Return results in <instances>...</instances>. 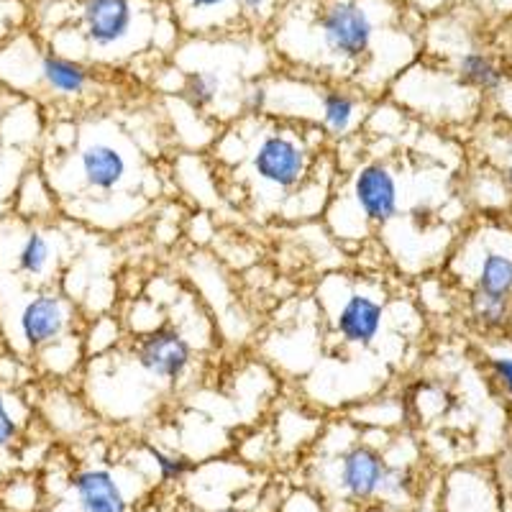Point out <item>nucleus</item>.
<instances>
[{
    "label": "nucleus",
    "instance_id": "f257e3e1",
    "mask_svg": "<svg viewBox=\"0 0 512 512\" xmlns=\"http://www.w3.org/2000/svg\"><path fill=\"white\" fill-rule=\"evenodd\" d=\"M36 164L57 195L59 213L98 231L139 221L159 187L146 146L111 113L77 118L72 144L41 154Z\"/></svg>",
    "mask_w": 512,
    "mask_h": 512
},
{
    "label": "nucleus",
    "instance_id": "f03ea898",
    "mask_svg": "<svg viewBox=\"0 0 512 512\" xmlns=\"http://www.w3.org/2000/svg\"><path fill=\"white\" fill-rule=\"evenodd\" d=\"M218 169L233 177L259 216H280L287 200L313 177L331 141L315 126L269 116H241L213 141Z\"/></svg>",
    "mask_w": 512,
    "mask_h": 512
},
{
    "label": "nucleus",
    "instance_id": "7ed1b4c3",
    "mask_svg": "<svg viewBox=\"0 0 512 512\" xmlns=\"http://www.w3.org/2000/svg\"><path fill=\"white\" fill-rule=\"evenodd\" d=\"M85 315L59 285L26 287L0 277V336L8 351L31 361L59 338L80 333Z\"/></svg>",
    "mask_w": 512,
    "mask_h": 512
},
{
    "label": "nucleus",
    "instance_id": "20e7f679",
    "mask_svg": "<svg viewBox=\"0 0 512 512\" xmlns=\"http://www.w3.org/2000/svg\"><path fill=\"white\" fill-rule=\"evenodd\" d=\"M326 223L341 241H364L402 216V182L387 157L359 159L333 190Z\"/></svg>",
    "mask_w": 512,
    "mask_h": 512
},
{
    "label": "nucleus",
    "instance_id": "39448f33",
    "mask_svg": "<svg viewBox=\"0 0 512 512\" xmlns=\"http://www.w3.org/2000/svg\"><path fill=\"white\" fill-rule=\"evenodd\" d=\"M318 308L338 351L369 354L390 333V297L382 282L328 274L318 287Z\"/></svg>",
    "mask_w": 512,
    "mask_h": 512
},
{
    "label": "nucleus",
    "instance_id": "423d86ee",
    "mask_svg": "<svg viewBox=\"0 0 512 512\" xmlns=\"http://www.w3.org/2000/svg\"><path fill=\"white\" fill-rule=\"evenodd\" d=\"M75 239L57 221L0 218V277L26 287H54L75 259Z\"/></svg>",
    "mask_w": 512,
    "mask_h": 512
},
{
    "label": "nucleus",
    "instance_id": "0eeeda50",
    "mask_svg": "<svg viewBox=\"0 0 512 512\" xmlns=\"http://www.w3.org/2000/svg\"><path fill=\"white\" fill-rule=\"evenodd\" d=\"M136 367L164 395H172L192 377L198 364V346L177 323L164 320L162 326L144 336H128L123 344Z\"/></svg>",
    "mask_w": 512,
    "mask_h": 512
},
{
    "label": "nucleus",
    "instance_id": "6e6552de",
    "mask_svg": "<svg viewBox=\"0 0 512 512\" xmlns=\"http://www.w3.org/2000/svg\"><path fill=\"white\" fill-rule=\"evenodd\" d=\"M315 31L331 70L356 72L372 57L377 24L359 0H331L318 13Z\"/></svg>",
    "mask_w": 512,
    "mask_h": 512
},
{
    "label": "nucleus",
    "instance_id": "1a4fd4ad",
    "mask_svg": "<svg viewBox=\"0 0 512 512\" xmlns=\"http://www.w3.org/2000/svg\"><path fill=\"white\" fill-rule=\"evenodd\" d=\"M318 448L328 459L323 461L326 464L323 477H331V482L326 484H331V489L336 492V502L364 507L377 500L387 459H384L382 448L361 438V428L356 431V436H351V441H344L341 446L328 448L318 443Z\"/></svg>",
    "mask_w": 512,
    "mask_h": 512
},
{
    "label": "nucleus",
    "instance_id": "9d476101",
    "mask_svg": "<svg viewBox=\"0 0 512 512\" xmlns=\"http://www.w3.org/2000/svg\"><path fill=\"white\" fill-rule=\"evenodd\" d=\"M80 18L90 52L116 57L134 39L139 11L134 0H85Z\"/></svg>",
    "mask_w": 512,
    "mask_h": 512
},
{
    "label": "nucleus",
    "instance_id": "9b49d317",
    "mask_svg": "<svg viewBox=\"0 0 512 512\" xmlns=\"http://www.w3.org/2000/svg\"><path fill=\"white\" fill-rule=\"evenodd\" d=\"M34 413L49 431L62 438H80L95 428V413L88 400L67 382H44L34 397Z\"/></svg>",
    "mask_w": 512,
    "mask_h": 512
},
{
    "label": "nucleus",
    "instance_id": "f8f14e48",
    "mask_svg": "<svg viewBox=\"0 0 512 512\" xmlns=\"http://www.w3.org/2000/svg\"><path fill=\"white\" fill-rule=\"evenodd\" d=\"M36 88L57 105H80L90 100L95 77L88 64L59 52H44L36 59Z\"/></svg>",
    "mask_w": 512,
    "mask_h": 512
},
{
    "label": "nucleus",
    "instance_id": "ddd939ff",
    "mask_svg": "<svg viewBox=\"0 0 512 512\" xmlns=\"http://www.w3.org/2000/svg\"><path fill=\"white\" fill-rule=\"evenodd\" d=\"M77 512H134L121 474L111 466H80L67 477Z\"/></svg>",
    "mask_w": 512,
    "mask_h": 512
},
{
    "label": "nucleus",
    "instance_id": "4468645a",
    "mask_svg": "<svg viewBox=\"0 0 512 512\" xmlns=\"http://www.w3.org/2000/svg\"><path fill=\"white\" fill-rule=\"evenodd\" d=\"M361 93L364 90L349 88L341 82H331V85L326 82L323 95H320V113L315 126L326 134L331 144H341V141H349L361 134L364 121L372 111L367 95Z\"/></svg>",
    "mask_w": 512,
    "mask_h": 512
},
{
    "label": "nucleus",
    "instance_id": "2eb2a0df",
    "mask_svg": "<svg viewBox=\"0 0 512 512\" xmlns=\"http://www.w3.org/2000/svg\"><path fill=\"white\" fill-rule=\"evenodd\" d=\"M11 213L18 218H24V221L36 223L57 221L59 218V200L54 195L52 185H49L47 175L41 172L39 164L26 169L21 182H18Z\"/></svg>",
    "mask_w": 512,
    "mask_h": 512
},
{
    "label": "nucleus",
    "instance_id": "dca6fc26",
    "mask_svg": "<svg viewBox=\"0 0 512 512\" xmlns=\"http://www.w3.org/2000/svg\"><path fill=\"white\" fill-rule=\"evenodd\" d=\"M85 361H88V354H85V346H82L80 331L59 338V341L49 344L47 349H41L31 359V364H34L36 377L41 382H67V379H72L85 369Z\"/></svg>",
    "mask_w": 512,
    "mask_h": 512
},
{
    "label": "nucleus",
    "instance_id": "f3484780",
    "mask_svg": "<svg viewBox=\"0 0 512 512\" xmlns=\"http://www.w3.org/2000/svg\"><path fill=\"white\" fill-rule=\"evenodd\" d=\"M34 415V400H29L24 390L0 384V456L24 443Z\"/></svg>",
    "mask_w": 512,
    "mask_h": 512
},
{
    "label": "nucleus",
    "instance_id": "a211bd4d",
    "mask_svg": "<svg viewBox=\"0 0 512 512\" xmlns=\"http://www.w3.org/2000/svg\"><path fill=\"white\" fill-rule=\"evenodd\" d=\"M126 338V326H123V320L118 315L103 313L85 318V326H82V346H85L88 359L111 354L118 346L126 344Z\"/></svg>",
    "mask_w": 512,
    "mask_h": 512
},
{
    "label": "nucleus",
    "instance_id": "6ab92c4d",
    "mask_svg": "<svg viewBox=\"0 0 512 512\" xmlns=\"http://www.w3.org/2000/svg\"><path fill=\"white\" fill-rule=\"evenodd\" d=\"M474 292L489 297L510 300L512 295V256L502 251H487L479 262L477 277H474Z\"/></svg>",
    "mask_w": 512,
    "mask_h": 512
},
{
    "label": "nucleus",
    "instance_id": "aec40b11",
    "mask_svg": "<svg viewBox=\"0 0 512 512\" xmlns=\"http://www.w3.org/2000/svg\"><path fill=\"white\" fill-rule=\"evenodd\" d=\"M34 154L18 152L0 141V218L11 213L16 187L29 167H34Z\"/></svg>",
    "mask_w": 512,
    "mask_h": 512
},
{
    "label": "nucleus",
    "instance_id": "412c9836",
    "mask_svg": "<svg viewBox=\"0 0 512 512\" xmlns=\"http://www.w3.org/2000/svg\"><path fill=\"white\" fill-rule=\"evenodd\" d=\"M144 451L162 484H180L192 474V461L185 454L167 451V448L154 446V443H144Z\"/></svg>",
    "mask_w": 512,
    "mask_h": 512
},
{
    "label": "nucleus",
    "instance_id": "4be33fe9",
    "mask_svg": "<svg viewBox=\"0 0 512 512\" xmlns=\"http://www.w3.org/2000/svg\"><path fill=\"white\" fill-rule=\"evenodd\" d=\"M461 82L477 90H497L502 85V70L487 54L469 52L459 62Z\"/></svg>",
    "mask_w": 512,
    "mask_h": 512
},
{
    "label": "nucleus",
    "instance_id": "5701e85b",
    "mask_svg": "<svg viewBox=\"0 0 512 512\" xmlns=\"http://www.w3.org/2000/svg\"><path fill=\"white\" fill-rule=\"evenodd\" d=\"M0 500L13 512H34L39 507L41 489L34 477L21 474V477L3 479V484H0Z\"/></svg>",
    "mask_w": 512,
    "mask_h": 512
},
{
    "label": "nucleus",
    "instance_id": "b1692460",
    "mask_svg": "<svg viewBox=\"0 0 512 512\" xmlns=\"http://www.w3.org/2000/svg\"><path fill=\"white\" fill-rule=\"evenodd\" d=\"M410 492H413V474H410L408 466L387 461L382 484H379L377 500H382L384 505H392V502L408 500Z\"/></svg>",
    "mask_w": 512,
    "mask_h": 512
},
{
    "label": "nucleus",
    "instance_id": "393cba45",
    "mask_svg": "<svg viewBox=\"0 0 512 512\" xmlns=\"http://www.w3.org/2000/svg\"><path fill=\"white\" fill-rule=\"evenodd\" d=\"M469 310H472V318L477 320L482 328H500L505 326L507 313H510V300H500V297H489L482 292H474L469 295Z\"/></svg>",
    "mask_w": 512,
    "mask_h": 512
},
{
    "label": "nucleus",
    "instance_id": "a878e982",
    "mask_svg": "<svg viewBox=\"0 0 512 512\" xmlns=\"http://www.w3.org/2000/svg\"><path fill=\"white\" fill-rule=\"evenodd\" d=\"M228 8H236V11H239V0H187L185 13L192 18H198V31H205L218 26V18L226 16Z\"/></svg>",
    "mask_w": 512,
    "mask_h": 512
},
{
    "label": "nucleus",
    "instance_id": "bb28decb",
    "mask_svg": "<svg viewBox=\"0 0 512 512\" xmlns=\"http://www.w3.org/2000/svg\"><path fill=\"white\" fill-rule=\"evenodd\" d=\"M489 372L502 387V392L512 400V356H495L489 361Z\"/></svg>",
    "mask_w": 512,
    "mask_h": 512
},
{
    "label": "nucleus",
    "instance_id": "cd10ccee",
    "mask_svg": "<svg viewBox=\"0 0 512 512\" xmlns=\"http://www.w3.org/2000/svg\"><path fill=\"white\" fill-rule=\"evenodd\" d=\"M272 6V0H239V11L246 16H259Z\"/></svg>",
    "mask_w": 512,
    "mask_h": 512
},
{
    "label": "nucleus",
    "instance_id": "c85d7f7f",
    "mask_svg": "<svg viewBox=\"0 0 512 512\" xmlns=\"http://www.w3.org/2000/svg\"><path fill=\"white\" fill-rule=\"evenodd\" d=\"M210 512H241V510L236 505H223V507H216V510H210Z\"/></svg>",
    "mask_w": 512,
    "mask_h": 512
},
{
    "label": "nucleus",
    "instance_id": "c756f323",
    "mask_svg": "<svg viewBox=\"0 0 512 512\" xmlns=\"http://www.w3.org/2000/svg\"><path fill=\"white\" fill-rule=\"evenodd\" d=\"M507 182H510V187H512V164H510V169H507Z\"/></svg>",
    "mask_w": 512,
    "mask_h": 512
},
{
    "label": "nucleus",
    "instance_id": "7c9ffc66",
    "mask_svg": "<svg viewBox=\"0 0 512 512\" xmlns=\"http://www.w3.org/2000/svg\"><path fill=\"white\" fill-rule=\"evenodd\" d=\"M510 466H512V451H510Z\"/></svg>",
    "mask_w": 512,
    "mask_h": 512
}]
</instances>
